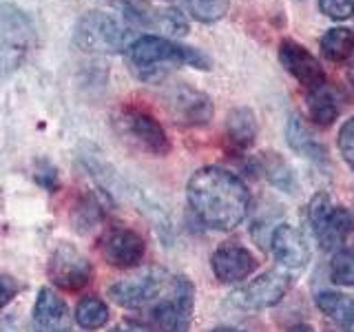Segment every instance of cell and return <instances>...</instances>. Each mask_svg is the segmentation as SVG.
<instances>
[{
	"mask_svg": "<svg viewBox=\"0 0 354 332\" xmlns=\"http://www.w3.org/2000/svg\"><path fill=\"white\" fill-rule=\"evenodd\" d=\"M339 100L328 84L308 91V118L313 124L321 129L332 127V122L339 118Z\"/></svg>",
	"mask_w": 354,
	"mask_h": 332,
	"instance_id": "obj_20",
	"label": "cell"
},
{
	"mask_svg": "<svg viewBox=\"0 0 354 332\" xmlns=\"http://www.w3.org/2000/svg\"><path fill=\"white\" fill-rule=\"evenodd\" d=\"M257 169L268 177V182L281 191H295V175L290 171V166L283 162L279 153H263L257 160Z\"/></svg>",
	"mask_w": 354,
	"mask_h": 332,
	"instance_id": "obj_23",
	"label": "cell"
},
{
	"mask_svg": "<svg viewBox=\"0 0 354 332\" xmlns=\"http://www.w3.org/2000/svg\"><path fill=\"white\" fill-rule=\"evenodd\" d=\"M31 25L20 11L0 7V69H14L29 49Z\"/></svg>",
	"mask_w": 354,
	"mask_h": 332,
	"instance_id": "obj_9",
	"label": "cell"
},
{
	"mask_svg": "<svg viewBox=\"0 0 354 332\" xmlns=\"http://www.w3.org/2000/svg\"><path fill=\"white\" fill-rule=\"evenodd\" d=\"M122 14L133 27L164 31L169 36H184L188 31V20L180 9L158 7L149 0H122Z\"/></svg>",
	"mask_w": 354,
	"mask_h": 332,
	"instance_id": "obj_7",
	"label": "cell"
},
{
	"mask_svg": "<svg viewBox=\"0 0 354 332\" xmlns=\"http://www.w3.org/2000/svg\"><path fill=\"white\" fill-rule=\"evenodd\" d=\"M51 282L64 290H80L93 277V266L84 255L71 243H60L51 252L49 268H47Z\"/></svg>",
	"mask_w": 354,
	"mask_h": 332,
	"instance_id": "obj_8",
	"label": "cell"
},
{
	"mask_svg": "<svg viewBox=\"0 0 354 332\" xmlns=\"http://www.w3.org/2000/svg\"><path fill=\"white\" fill-rule=\"evenodd\" d=\"M111 332H155L153 328H149L147 324H140V321H133V319H124L111 330Z\"/></svg>",
	"mask_w": 354,
	"mask_h": 332,
	"instance_id": "obj_31",
	"label": "cell"
},
{
	"mask_svg": "<svg viewBox=\"0 0 354 332\" xmlns=\"http://www.w3.org/2000/svg\"><path fill=\"white\" fill-rule=\"evenodd\" d=\"M330 279L341 286H354V248H339L330 261Z\"/></svg>",
	"mask_w": 354,
	"mask_h": 332,
	"instance_id": "obj_27",
	"label": "cell"
},
{
	"mask_svg": "<svg viewBox=\"0 0 354 332\" xmlns=\"http://www.w3.org/2000/svg\"><path fill=\"white\" fill-rule=\"evenodd\" d=\"M319 49L330 62H346L354 55V31L350 27H332L319 40Z\"/></svg>",
	"mask_w": 354,
	"mask_h": 332,
	"instance_id": "obj_22",
	"label": "cell"
},
{
	"mask_svg": "<svg viewBox=\"0 0 354 332\" xmlns=\"http://www.w3.org/2000/svg\"><path fill=\"white\" fill-rule=\"evenodd\" d=\"M213 332H243V330H237V328H215Z\"/></svg>",
	"mask_w": 354,
	"mask_h": 332,
	"instance_id": "obj_33",
	"label": "cell"
},
{
	"mask_svg": "<svg viewBox=\"0 0 354 332\" xmlns=\"http://www.w3.org/2000/svg\"><path fill=\"white\" fill-rule=\"evenodd\" d=\"M164 286H166L164 273L149 270L113 284L109 288V297L122 308H144L162 295Z\"/></svg>",
	"mask_w": 354,
	"mask_h": 332,
	"instance_id": "obj_12",
	"label": "cell"
},
{
	"mask_svg": "<svg viewBox=\"0 0 354 332\" xmlns=\"http://www.w3.org/2000/svg\"><path fill=\"white\" fill-rule=\"evenodd\" d=\"M33 324L40 332H66L69 328V308L51 288H42L33 304Z\"/></svg>",
	"mask_w": 354,
	"mask_h": 332,
	"instance_id": "obj_17",
	"label": "cell"
},
{
	"mask_svg": "<svg viewBox=\"0 0 354 332\" xmlns=\"http://www.w3.org/2000/svg\"><path fill=\"white\" fill-rule=\"evenodd\" d=\"M193 284L186 277H175L166 295L151 310L153 326L158 332H188L193 317Z\"/></svg>",
	"mask_w": 354,
	"mask_h": 332,
	"instance_id": "obj_6",
	"label": "cell"
},
{
	"mask_svg": "<svg viewBox=\"0 0 354 332\" xmlns=\"http://www.w3.org/2000/svg\"><path fill=\"white\" fill-rule=\"evenodd\" d=\"M100 221H102V208L97 199L91 195H84L73 208V224L80 232H91Z\"/></svg>",
	"mask_w": 354,
	"mask_h": 332,
	"instance_id": "obj_26",
	"label": "cell"
},
{
	"mask_svg": "<svg viewBox=\"0 0 354 332\" xmlns=\"http://www.w3.org/2000/svg\"><path fill=\"white\" fill-rule=\"evenodd\" d=\"M288 332H315V328L308 326V324H297V326H292Z\"/></svg>",
	"mask_w": 354,
	"mask_h": 332,
	"instance_id": "obj_32",
	"label": "cell"
},
{
	"mask_svg": "<svg viewBox=\"0 0 354 332\" xmlns=\"http://www.w3.org/2000/svg\"><path fill=\"white\" fill-rule=\"evenodd\" d=\"M321 14L328 16L330 20H348L354 14V0H319Z\"/></svg>",
	"mask_w": 354,
	"mask_h": 332,
	"instance_id": "obj_28",
	"label": "cell"
},
{
	"mask_svg": "<svg viewBox=\"0 0 354 332\" xmlns=\"http://www.w3.org/2000/svg\"><path fill=\"white\" fill-rule=\"evenodd\" d=\"M286 136H288V144H290V147L299 155H304V158L313 160L317 164H326L328 162L326 147L313 136V133H310V129L306 127V122L299 116H292L290 120H288Z\"/></svg>",
	"mask_w": 354,
	"mask_h": 332,
	"instance_id": "obj_19",
	"label": "cell"
},
{
	"mask_svg": "<svg viewBox=\"0 0 354 332\" xmlns=\"http://www.w3.org/2000/svg\"><path fill=\"white\" fill-rule=\"evenodd\" d=\"M257 140V118L250 109H232L226 118V142L232 153L248 151Z\"/></svg>",
	"mask_w": 354,
	"mask_h": 332,
	"instance_id": "obj_18",
	"label": "cell"
},
{
	"mask_svg": "<svg viewBox=\"0 0 354 332\" xmlns=\"http://www.w3.org/2000/svg\"><path fill=\"white\" fill-rule=\"evenodd\" d=\"M100 252L106 259V264L115 266V268H133L144 259L147 252V243L131 228H109L104 237L100 239Z\"/></svg>",
	"mask_w": 354,
	"mask_h": 332,
	"instance_id": "obj_13",
	"label": "cell"
},
{
	"mask_svg": "<svg viewBox=\"0 0 354 332\" xmlns=\"http://www.w3.org/2000/svg\"><path fill=\"white\" fill-rule=\"evenodd\" d=\"M129 62L142 80H153L169 69L177 66H193V69H210V58L199 49L186 47L166 36L158 33H147L129 44Z\"/></svg>",
	"mask_w": 354,
	"mask_h": 332,
	"instance_id": "obj_2",
	"label": "cell"
},
{
	"mask_svg": "<svg viewBox=\"0 0 354 332\" xmlns=\"http://www.w3.org/2000/svg\"><path fill=\"white\" fill-rule=\"evenodd\" d=\"M113 124L118 136L142 153L160 155V158L171 153V140L160 120L149 109L140 104H122L113 118Z\"/></svg>",
	"mask_w": 354,
	"mask_h": 332,
	"instance_id": "obj_3",
	"label": "cell"
},
{
	"mask_svg": "<svg viewBox=\"0 0 354 332\" xmlns=\"http://www.w3.org/2000/svg\"><path fill=\"white\" fill-rule=\"evenodd\" d=\"M308 221L324 250H335L354 230V213L343 206H335L326 193H319L308 204Z\"/></svg>",
	"mask_w": 354,
	"mask_h": 332,
	"instance_id": "obj_5",
	"label": "cell"
},
{
	"mask_svg": "<svg viewBox=\"0 0 354 332\" xmlns=\"http://www.w3.org/2000/svg\"><path fill=\"white\" fill-rule=\"evenodd\" d=\"M337 144H339L341 158L346 160V164L354 171V116L346 120V124L341 127Z\"/></svg>",
	"mask_w": 354,
	"mask_h": 332,
	"instance_id": "obj_29",
	"label": "cell"
},
{
	"mask_svg": "<svg viewBox=\"0 0 354 332\" xmlns=\"http://www.w3.org/2000/svg\"><path fill=\"white\" fill-rule=\"evenodd\" d=\"M288 288H290V277L281 270H268L259 275L257 279H252L246 288H241L237 293V302L243 308L263 310L279 304Z\"/></svg>",
	"mask_w": 354,
	"mask_h": 332,
	"instance_id": "obj_14",
	"label": "cell"
},
{
	"mask_svg": "<svg viewBox=\"0 0 354 332\" xmlns=\"http://www.w3.org/2000/svg\"><path fill=\"white\" fill-rule=\"evenodd\" d=\"M279 62L306 91H315V89L326 84V71L321 62L304 44H299L292 38H283L279 42Z\"/></svg>",
	"mask_w": 354,
	"mask_h": 332,
	"instance_id": "obj_10",
	"label": "cell"
},
{
	"mask_svg": "<svg viewBox=\"0 0 354 332\" xmlns=\"http://www.w3.org/2000/svg\"><path fill=\"white\" fill-rule=\"evenodd\" d=\"M186 14H191L199 22H217L226 16L228 0H182Z\"/></svg>",
	"mask_w": 354,
	"mask_h": 332,
	"instance_id": "obj_25",
	"label": "cell"
},
{
	"mask_svg": "<svg viewBox=\"0 0 354 332\" xmlns=\"http://www.w3.org/2000/svg\"><path fill=\"white\" fill-rule=\"evenodd\" d=\"M210 268L219 282L235 284L252 275V270L257 268V259L243 246H221L210 257Z\"/></svg>",
	"mask_w": 354,
	"mask_h": 332,
	"instance_id": "obj_15",
	"label": "cell"
},
{
	"mask_svg": "<svg viewBox=\"0 0 354 332\" xmlns=\"http://www.w3.org/2000/svg\"><path fill=\"white\" fill-rule=\"evenodd\" d=\"M270 248L277 261L286 266V268H304L310 261L308 241L301 235V230H297L295 226L288 224L277 226L270 237Z\"/></svg>",
	"mask_w": 354,
	"mask_h": 332,
	"instance_id": "obj_16",
	"label": "cell"
},
{
	"mask_svg": "<svg viewBox=\"0 0 354 332\" xmlns=\"http://www.w3.org/2000/svg\"><path fill=\"white\" fill-rule=\"evenodd\" d=\"M73 317L80 328L100 330V328H104L109 321V306L97 297H84L82 302L75 306Z\"/></svg>",
	"mask_w": 354,
	"mask_h": 332,
	"instance_id": "obj_24",
	"label": "cell"
},
{
	"mask_svg": "<svg viewBox=\"0 0 354 332\" xmlns=\"http://www.w3.org/2000/svg\"><path fill=\"white\" fill-rule=\"evenodd\" d=\"M166 107H169L173 120L180 127L202 129L213 120V102H210V98L186 84L173 89L169 98H166Z\"/></svg>",
	"mask_w": 354,
	"mask_h": 332,
	"instance_id": "obj_11",
	"label": "cell"
},
{
	"mask_svg": "<svg viewBox=\"0 0 354 332\" xmlns=\"http://www.w3.org/2000/svg\"><path fill=\"white\" fill-rule=\"evenodd\" d=\"M73 40L84 51L118 53L129 49V29L104 11H88L77 20Z\"/></svg>",
	"mask_w": 354,
	"mask_h": 332,
	"instance_id": "obj_4",
	"label": "cell"
},
{
	"mask_svg": "<svg viewBox=\"0 0 354 332\" xmlns=\"http://www.w3.org/2000/svg\"><path fill=\"white\" fill-rule=\"evenodd\" d=\"M186 195L195 217L213 230L237 228L250 210L248 186L221 166L195 171L188 180Z\"/></svg>",
	"mask_w": 354,
	"mask_h": 332,
	"instance_id": "obj_1",
	"label": "cell"
},
{
	"mask_svg": "<svg viewBox=\"0 0 354 332\" xmlns=\"http://www.w3.org/2000/svg\"><path fill=\"white\" fill-rule=\"evenodd\" d=\"M350 82H352V86H354V66L350 69Z\"/></svg>",
	"mask_w": 354,
	"mask_h": 332,
	"instance_id": "obj_34",
	"label": "cell"
},
{
	"mask_svg": "<svg viewBox=\"0 0 354 332\" xmlns=\"http://www.w3.org/2000/svg\"><path fill=\"white\" fill-rule=\"evenodd\" d=\"M16 295H18V284L14 277L0 275V310H3Z\"/></svg>",
	"mask_w": 354,
	"mask_h": 332,
	"instance_id": "obj_30",
	"label": "cell"
},
{
	"mask_svg": "<svg viewBox=\"0 0 354 332\" xmlns=\"http://www.w3.org/2000/svg\"><path fill=\"white\" fill-rule=\"evenodd\" d=\"M317 306L346 332H354V297L326 290L317 295Z\"/></svg>",
	"mask_w": 354,
	"mask_h": 332,
	"instance_id": "obj_21",
	"label": "cell"
}]
</instances>
